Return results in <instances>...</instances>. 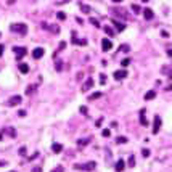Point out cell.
Instances as JSON below:
<instances>
[{
  "label": "cell",
  "mask_w": 172,
  "mask_h": 172,
  "mask_svg": "<svg viewBox=\"0 0 172 172\" xmlns=\"http://www.w3.org/2000/svg\"><path fill=\"white\" fill-rule=\"evenodd\" d=\"M5 132H7L10 137H16V130H15V129H7Z\"/></svg>",
  "instance_id": "484cf974"
},
{
  "label": "cell",
  "mask_w": 172,
  "mask_h": 172,
  "mask_svg": "<svg viewBox=\"0 0 172 172\" xmlns=\"http://www.w3.org/2000/svg\"><path fill=\"white\" fill-rule=\"evenodd\" d=\"M21 100H23V98H21L19 95H15V97H11V98L8 100V105H10V106H16V105H19V103H21Z\"/></svg>",
  "instance_id": "52a82bcc"
},
{
  "label": "cell",
  "mask_w": 172,
  "mask_h": 172,
  "mask_svg": "<svg viewBox=\"0 0 172 172\" xmlns=\"http://www.w3.org/2000/svg\"><path fill=\"white\" fill-rule=\"evenodd\" d=\"M142 155H143L145 158H148V156H150V150H146V148H145L143 151H142Z\"/></svg>",
  "instance_id": "d590c367"
},
{
  "label": "cell",
  "mask_w": 172,
  "mask_h": 172,
  "mask_svg": "<svg viewBox=\"0 0 172 172\" xmlns=\"http://www.w3.org/2000/svg\"><path fill=\"white\" fill-rule=\"evenodd\" d=\"M81 10L84 13H90V7H87V5H81Z\"/></svg>",
  "instance_id": "83f0119b"
},
{
  "label": "cell",
  "mask_w": 172,
  "mask_h": 172,
  "mask_svg": "<svg viewBox=\"0 0 172 172\" xmlns=\"http://www.w3.org/2000/svg\"><path fill=\"white\" fill-rule=\"evenodd\" d=\"M169 77H171V79H172V69H171V71H169Z\"/></svg>",
  "instance_id": "7dc6e473"
},
{
  "label": "cell",
  "mask_w": 172,
  "mask_h": 172,
  "mask_svg": "<svg viewBox=\"0 0 172 172\" xmlns=\"http://www.w3.org/2000/svg\"><path fill=\"white\" fill-rule=\"evenodd\" d=\"M113 2H114V3H121V2H122V0H113Z\"/></svg>",
  "instance_id": "f6af8a7d"
},
{
  "label": "cell",
  "mask_w": 172,
  "mask_h": 172,
  "mask_svg": "<svg viewBox=\"0 0 172 172\" xmlns=\"http://www.w3.org/2000/svg\"><path fill=\"white\" fill-rule=\"evenodd\" d=\"M81 113H82V114H87V108L85 106H81Z\"/></svg>",
  "instance_id": "f35d334b"
},
{
  "label": "cell",
  "mask_w": 172,
  "mask_h": 172,
  "mask_svg": "<svg viewBox=\"0 0 172 172\" xmlns=\"http://www.w3.org/2000/svg\"><path fill=\"white\" fill-rule=\"evenodd\" d=\"M140 122H142V126H148L146 116H145V108L143 110H140Z\"/></svg>",
  "instance_id": "7c38bea8"
},
{
  "label": "cell",
  "mask_w": 172,
  "mask_h": 172,
  "mask_svg": "<svg viewBox=\"0 0 172 172\" xmlns=\"http://www.w3.org/2000/svg\"><path fill=\"white\" fill-rule=\"evenodd\" d=\"M98 98H101V92H95V93H92L89 97V101H93V100H98Z\"/></svg>",
  "instance_id": "e0dca14e"
},
{
  "label": "cell",
  "mask_w": 172,
  "mask_h": 172,
  "mask_svg": "<svg viewBox=\"0 0 172 172\" xmlns=\"http://www.w3.org/2000/svg\"><path fill=\"white\" fill-rule=\"evenodd\" d=\"M52 172H63V167H61V166H58V167H56V169H53Z\"/></svg>",
  "instance_id": "74e56055"
},
{
  "label": "cell",
  "mask_w": 172,
  "mask_h": 172,
  "mask_svg": "<svg viewBox=\"0 0 172 172\" xmlns=\"http://www.w3.org/2000/svg\"><path fill=\"white\" fill-rule=\"evenodd\" d=\"M101 134H103V137H110V135H111V132L108 130V129H105V130H103Z\"/></svg>",
  "instance_id": "e575fe53"
},
{
  "label": "cell",
  "mask_w": 172,
  "mask_h": 172,
  "mask_svg": "<svg viewBox=\"0 0 172 172\" xmlns=\"http://www.w3.org/2000/svg\"><path fill=\"white\" fill-rule=\"evenodd\" d=\"M142 2H148V0H142Z\"/></svg>",
  "instance_id": "681fc988"
},
{
  "label": "cell",
  "mask_w": 172,
  "mask_h": 172,
  "mask_svg": "<svg viewBox=\"0 0 172 172\" xmlns=\"http://www.w3.org/2000/svg\"><path fill=\"white\" fill-rule=\"evenodd\" d=\"M18 68H19V71L23 74H28L29 73V66L26 64V63H19V64H18Z\"/></svg>",
  "instance_id": "9a60e30c"
},
{
  "label": "cell",
  "mask_w": 172,
  "mask_h": 172,
  "mask_svg": "<svg viewBox=\"0 0 172 172\" xmlns=\"http://www.w3.org/2000/svg\"><path fill=\"white\" fill-rule=\"evenodd\" d=\"M10 31L11 32H16V34H26L28 32V26L24 23H15V24L10 26Z\"/></svg>",
  "instance_id": "6da1fadb"
},
{
  "label": "cell",
  "mask_w": 172,
  "mask_h": 172,
  "mask_svg": "<svg viewBox=\"0 0 172 172\" xmlns=\"http://www.w3.org/2000/svg\"><path fill=\"white\" fill-rule=\"evenodd\" d=\"M11 172H16V171H11Z\"/></svg>",
  "instance_id": "f907efd6"
},
{
  "label": "cell",
  "mask_w": 172,
  "mask_h": 172,
  "mask_svg": "<svg viewBox=\"0 0 172 172\" xmlns=\"http://www.w3.org/2000/svg\"><path fill=\"white\" fill-rule=\"evenodd\" d=\"M66 47V42H60V50H63Z\"/></svg>",
  "instance_id": "60d3db41"
},
{
  "label": "cell",
  "mask_w": 172,
  "mask_h": 172,
  "mask_svg": "<svg viewBox=\"0 0 172 172\" xmlns=\"http://www.w3.org/2000/svg\"><path fill=\"white\" fill-rule=\"evenodd\" d=\"M56 69L61 71V61H56Z\"/></svg>",
  "instance_id": "ab89813d"
},
{
  "label": "cell",
  "mask_w": 172,
  "mask_h": 172,
  "mask_svg": "<svg viewBox=\"0 0 172 172\" xmlns=\"http://www.w3.org/2000/svg\"><path fill=\"white\" fill-rule=\"evenodd\" d=\"M92 87H93V79H90V77H89V79L85 81V84H84V87H82V90H84V92H87L89 89H92Z\"/></svg>",
  "instance_id": "8fae6325"
},
{
  "label": "cell",
  "mask_w": 172,
  "mask_h": 172,
  "mask_svg": "<svg viewBox=\"0 0 172 172\" xmlns=\"http://www.w3.org/2000/svg\"><path fill=\"white\" fill-rule=\"evenodd\" d=\"M126 76H127V71H124V69L116 71V73H114V79H116V81H122Z\"/></svg>",
  "instance_id": "30bf717a"
},
{
  "label": "cell",
  "mask_w": 172,
  "mask_h": 172,
  "mask_svg": "<svg viewBox=\"0 0 172 172\" xmlns=\"http://www.w3.org/2000/svg\"><path fill=\"white\" fill-rule=\"evenodd\" d=\"M132 11L135 13V15H138V13L142 11V10H140V7H138V5H135V3H134V5H132Z\"/></svg>",
  "instance_id": "d4e9b609"
},
{
  "label": "cell",
  "mask_w": 172,
  "mask_h": 172,
  "mask_svg": "<svg viewBox=\"0 0 172 172\" xmlns=\"http://www.w3.org/2000/svg\"><path fill=\"white\" fill-rule=\"evenodd\" d=\"M0 37H2V34H0Z\"/></svg>",
  "instance_id": "816d5d0a"
},
{
  "label": "cell",
  "mask_w": 172,
  "mask_h": 172,
  "mask_svg": "<svg viewBox=\"0 0 172 172\" xmlns=\"http://www.w3.org/2000/svg\"><path fill=\"white\" fill-rule=\"evenodd\" d=\"M130 64V60H129V58H124L122 61H121V66H122V68H126V66H129Z\"/></svg>",
  "instance_id": "4316f807"
},
{
  "label": "cell",
  "mask_w": 172,
  "mask_h": 172,
  "mask_svg": "<svg viewBox=\"0 0 172 172\" xmlns=\"http://www.w3.org/2000/svg\"><path fill=\"white\" fill-rule=\"evenodd\" d=\"M113 24L116 26V29H118L119 32H122L124 29H126V24H124V23H119V21H116V19H113Z\"/></svg>",
  "instance_id": "4fadbf2b"
},
{
  "label": "cell",
  "mask_w": 172,
  "mask_h": 172,
  "mask_svg": "<svg viewBox=\"0 0 172 172\" xmlns=\"http://www.w3.org/2000/svg\"><path fill=\"white\" fill-rule=\"evenodd\" d=\"M118 143H121V145L127 143V138H126V137H118Z\"/></svg>",
  "instance_id": "f1b7e54d"
},
{
  "label": "cell",
  "mask_w": 172,
  "mask_h": 172,
  "mask_svg": "<svg viewBox=\"0 0 172 172\" xmlns=\"http://www.w3.org/2000/svg\"><path fill=\"white\" fill-rule=\"evenodd\" d=\"M56 18H58L60 21H64V19H66V13H63V11H58V13H56Z\"/></svg>",
  "instance_id": "7402d4cb"
},
{
  "label": "cell",
  "mask_w": 172,
  "mask_h": 172,
  "mask_svg": "<svg viewBox=\"0 0 172 172\" xmlns=\"http://www.w3.org/2000/svg\"><path fill=\"white\" fill-rule=\"evenodd\" d=\"M52 150H53V153H61L63 151V145L53 143V145H52Z\"/></svg>",
  "instance_id": "2e32d148"
},
{
  "label": "cell",
  "mask_w": 172,
  "mask_h": 172,
  "mask_svg": "<svg viewBox=\"0 0 172 172\" xmlns=\"http://www.w3.org/2000/svg\"><path fill=\"white\" fill-rule=\"evenodd\" d=\"M161 36H163V37H169V34L166 32V31H163V32H161Z\"/></svg>",
  "instance_id": "7bdbcfd3"
},
{
  "label": "cell",
  "mask_w": 172,
  "mask_h": 172,
  "mask_svg": "<svg viewBox=\"0 0 172 172\" xmlns=\"http://www.w3.org/2000/svg\"><path fill=\"white\" fill-rule=\"evenodd\" d=\"M101 48H103V52H110L113 48V44H111L110 39H103L101 40Z\"/></svg>",
  "instance_id": "277c9868"
},
{
  "label": "cell",
  "mask_w": 172,
  "mask_h": 172,
  "mask_svg": "<svg viewBox=\"0 0 172 172\" xmlns=\"http://www.w3.org/2000/svg\"><path fill=\"white\" fill-rule=\"evenodd\" d=\"M95 166H97V164H95L93 161H90V163H85V164H76L74 169H79V171H93Z\"/></svg>",
  "instance_id": "7a4b0ae2"
},
{
  "label": "cell",
  "mask_w": 172,
  "mask_h": 172,
  "mask_svg": "<svg viewBox=\"0 0 172 172\" xmlns=\"http://www.w3.org/2000/svg\"><path fill=\"white\" fill-rule=\"evenodd\" d=\"M167 55H169V56H172V48H169V50H167Z\"/></svg>",
  "instance_id": "ee69618b"
},
{
  "label": "cell",
  "mask_w": 172,
  "mask_h": 172,
  "mask_svg": "<svg viewBox=\"0 0 172 172\" xmlns=\"http://www.w3.org/2000/svg\"><path fill=\"white\" fill-rule=\"evenodd\" d=\"M156 97V92L155 90H150V92H146L145 93V100H153Z\"/></svg>",
  "instance_id": "ac0fdd59"
},
{
  "label": "cell",
  "mask_w": 172,
  "mask_h": 172,
  "mask_svg": "<svg viewBox=\"0 0 172 172\" xmlns=\"http://www.w3.org/2000/svg\"><path fill=\"white\" fill-rule=\"evenodd\" d=\"M103 124V118H100V119H97V121H95V126L97 127H100Z\"/></svg>",
  "instance_id": "1f68e13d"
},
{
  "label": "cell",
  "mask_w": 172,
  "mask_h": 172,
  "mask_svg": "<svg viewBox=\"0 0 172 172\" xmlns=\"http://www.w3.org/2000/svg\"><path fill=\"white\" fill-rule=\"evenodd\" d=\"M34 172H42V171H40V167H39V169L36 167V169H34Z\"/></svg>",
  "instance_id": "bcb514c9"
},
{
  "label": "cell",
  "mask_w": 172,
  "mask_h": 172,
  "mask_svg": "<svg viewBox=\"0 0 172 172\" xmlns=\"http://www.w3.org/2000/svg\"><path fill=\"white\" fill-rule=\"evenodd\" d=\"M124 167H126V163H124L122 159H119L118 163H116V171H118V172H122Z\"/></svg>",
  "instance_id": "5bb4252c"
},
{
  "label": "cell",
  "mask_w": 172,
  "mask_h": 172,
  "mask_svg": "<svg viewBox=\"0 0 172 172\" xmlns=\"http://www.w3.org/2000/svg\"><path fill=\"white\" fill-rule=\"evenodd\" d=\"M71 42H73L74 45H85V44H87L85 39H77V37H76V32H73V39H71Z\"/></svg>",
  "instance_id": "8992f818"
},
{
  "label": "cell",
  "mask_w": 172,
  "mask_h": 172,
  "mask_svg": "<svg viewBox=\"0 0 172 172\" xmlns=\"http://www.w3.org/2000/svg\"><path fill=\"white\" fill-rule=\"evenodd\" d=\"M134 166H135V156L130 155L129 156V167H134Z\"/></svg>",
  "instance_id": "ffe728a7"
},
{
  "label": "cell",
  "mask_w": 172,
  "mask_h": 172,
  "mask_svg": "<svg viewBox=\"0 0 172 172\" xmlns=\"http://www.w3.org/2000/svg\"><path fill=\"white\" fill-rule=\"evenodd\" d=\"M36 89H37L36 85H29V87H28V90H26V93H28V95H32L34 92H36Z\"/></svg>",
  "instance_id": "44dd1931"
},
{
  "label": "cell",
  "mask_w": 172,
  "mask_h": 172,
  "mask_svg": "<svg viewBox=\"0 0 172 172\" xmlns=\"http://www.w3.org/2000/svg\"><path fill=\"white\" fill-rule=\"evenodd\" d=\"M167 90H172V85H169V87H167Z\"/></svg>",
  "instance_id": "c3c4849f"
},
{
  "label": "cell",
  "mask_w": 172,
  "mask_h": 172,
  "mask_svg": "<svg viewBox=\"0 0 172 172\" xmlns=\"http://www.w3.org/2000/svg\"><path fill=\"white\" fill-rule=\"evenodd\" d=\"M143 16H145V19H153V18H155V13H153V10L151 8H145L143 10Z\"/></svg>",
  "instance_id": "9c48e42d"
},
{
  "label": "cell",
  "mask_w": 172,
  "mask_h": 172,
  "mask_svg": "<svg viewBox=\"0 0 172 172\" xmlns=\"http://www.w3.org/2000/svg\"><path fill=\"white\" fill-rule=\"evenodd\" d=\"M103 31H105V32H106L108 36H111V37L114 36V31H113V29H111L110 26H105V28H103Z\"/></svg>",
  "instance_id": "d6986e66"
},
{
  "label": "cell",
  "mask_w": 172,
  "mask_h": 172,
  "mask_svg": "<svg viewBox=\"0 0 172 172\" xmlns=\"http://www.w3.org/2000/svg\"><path fill=\"white\" fill-rule=\"evenodd\" d=\"M129 50H130L129 45H121V52H129Z\"/></svg>",
  "instance_id": "d6a6232c"
},
{
  "label": "cell",
  "mask_w": 172,
  "mask_h": 172,
  "mask_svg": "<svg viewBox=\"0 0 172 172\" xmlns=\"http://www.w3.org/2000/svg\"><path fill=\"white\" fill-rule=\"evenodd\" d=\"M161 129V118L159 116H155V126H153V134H158Z\"/></svg>",
  "instance_id": "ba28073f"
},
{
  "label": "cell",
  "mask_w": 172,
  "mask_h": 172,
  "mask_svg": "<svg viewBox=\"0 0 172 172\" xmlns=\"http://www.w3.org/2000/svg\"><path fill=\"white\" fill-rule=\"evenodd\" d=\"M90 23H92V24L95 26V28H100V23H98V21H97V19H95V18H92V19H90Z\"/></svg>",
  "instance_id": "f546056e"
},
{
  "label": "cell",
  "mask_w": 172,
  "mask_h": 172,
  "mask_svg": "<svg viewBox=\"0 0 172 172\" xmlns=\"http://www.w3.org/2000/svg\"><path fill=\"white\" fill-rule=\"evenodd\" d=\"M19 155L21 156H26V146H21L19 148Z\"/></svg>",
  "instance_id": "836d02e7"
},
{
  "label": "cell",
  "mask_w": 172,
  "mask_h": 172,
  "mask_svg": "<svg viewBox=\"0 0 172 172\" xmlns=\"http://www.w3.org/2000/svg\"><path fill=\"white\" fill-rule=\"evenodd\" d=\"M89 142H90L89 138H81V140H79V146H85Z\"/></svg>",
  "instance_id": "cb8c5ba5"
},
{
  "label": "cell",
  "mask_w": 172,
  "mask_h": 172,
  "mask_svg": "<svg viewBox=\"0 0 172 172\" xmlns=\"http://www.w3.org/2000/svg\"><path fill=\"white\" fill-rule=\"evenodd\" d=\"M15 55H16V60H21V58H24L26 53H28V50H26V47H15Z\"/></svg>",
  "instance_id": "3957f363"
},
{
  "label": "cell",
  "mask_w": 172,
  "mask_h": 172,
  "mask_svg": "<svg viewBox=\"0 0 172 172\" xmlns=\"http://www.w3.org/2000/svg\"><path fill=\"white\" fill-rule=\"evenodd\" d=\"M50 29L53 31V34H58V32H60V28H58V26H50Z\"/></svg>",
  "instance_id": "4dcf8cb0"
},
{
  "label": "cell",
  "mask_w": 172,
  "mask_h": 172,
  "mask_svg": "<svg viewBox=\"0 0 172 172\" xmlns=\"http://www.w3.org/2000/svg\"><path fill=\"white\" fill-rule=\"evenodd\" d=\"M18 114H19L21 118H24V116H26V111H24V110H19V111H18Z\"/></svg>",
  "instance_id": "8d00e7d4"
},
{
  "label": "cell",
  "mask_w": 172,
  "mask_h": 172,
  "mask_svg": "<svg viewBox=\"0 0 172 172\" xmlns=\"http://www.w3.org/2000/svg\"><path fill=\"white\" fill-rule=\"evenodd\" d=\"M3 50H5V47H3V45H0V56L3 55Z\"/></svg>",
  "instance_id": "b9f144b4"
},
{
  "label": "cell",
  "mask_w": 172,
  "mask_h": 172,
  "mask_svg": "<svg viewBox=\"0 0 172 172\" xmlns=\"http://www.w3.org/2000/svg\"><path fill=\"white\" fill-rule=\"evenodd\" d=\"M106 74H100V84H101V85H105V84H106Z\"/></svg>",
  "instance_id": "603a6c76"
},
{
  "label": "cell",
  "mask_w": 172,
  "mask_h": 172,
  "mask_svg": "<svg viewBox=\"0 0 172 172\" xmlns=\"http://www.w3.org/2000/svg\"><path fill=\"white\" fill-rule=\"evenodd\" d=\"M44 53H45V50L42 48V47H37V48H34L32 56L36 58V60H39V58H42V56H44Z\"/></svg>",
  "instance_id": "5b68a950"
}]
</instances>
